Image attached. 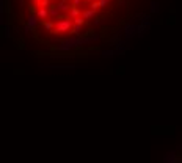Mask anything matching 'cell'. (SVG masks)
Listing matches in <instances>:
<instances>
[{
    "mask_svg": "<svg viewBox=\"0 0 182 163\" xmlns=\"http://www.w3.org/2000/svg\"><path fill=\"white\" fill-rule=\"evenodd\" d=\"M74 27V21L69 18V14H60L58 21L55 22V28L52 32V35H63V33H69Z\"/></svg>",
    "mask_w": 182,
    "mask_h": 163,
    "instance_id": "obj_1",
    "label": "cell"
},
{
    "mask_svg": "<svg viewBox=\"0 0 182 163\" xmlns=\"http://www.w3.org/2000/svg\"><path fill=\"white\" fill-rule=\"evenodd\" d=\"M39 21H41V19L36 16V13H30V16L27 18V21H25V22H27V24L33 28V32H35V28H36V25H38V22H39Z\"/></svg>",
    "mask_w": 182,
    "mask_h": 163,
    "instance_id": "obj_2",
    "label": "cell"
},
{
    "mask_svg": "<svg viewBox=\"0 0 182 163\" xmlns=\"http://www.w3.org/2000/svg\"><path fill=\"white\" fill-rule=\"evenodd\" d=\"M43 28H44L46 32L52 33V32H53V28H55V22H53V21H50V19H44V21H43Z\"/></svg>",
    "mask_w": 182,
    "mask_h": 163,
    "instance_id": "obj_3",
    "label": "cell"
},
{
    "mask_svg": "<svg viewBox=\"0 0 182 163\" xmlns=\"http://www.w3.org/2000/svg\"><path fill=\"white\" fill-rule=\"evenodd\" d=\"M36 16H38L41 21H44V19H49V18H50V14H49V8H38V11H36Z\"/></svg>",
    "mask_w": 182,
    "mask_h": 163,
    "instance_id": "obj_4",
    "label": "cell"
},
{
    "mask_svg": "<svg viewBox=\"0 0 182 163\" xmlns=\"http://www.w3.org/2000/svg\"><path fill=\"white\" fill-rule=\"evenodd\" d=\"M68 14H69V18H71V19H75V18L82 16V11L78 10V7H74V5H72V8L69 10V13H68Z\"/></svg>",
    "mask_w": 182,
    "mask_h": 163,
    "instance_id": "obj_5",
    "label": "cell"
},
{
    "mask_svg": "<svg viewBox=\"0 0 182 163\" xmlns=\"http://www.w3.org/2000/svg\"><path fill=\"white\" fill-rule=\"evenodd\" d=\"M49 14H50V18H58V16L61 14V11L57 8V5L52 3V5L49 7Z\"/></svg>",
    "mask_w": 182,
    "mask_h": 163,
    "instance_id": "obj_6",
    "label": "cell"
},
{
    "mask_svg": "<svg viewBox=\"0 0 182 163\" xmlns=\"http://www.w3.org/2000/svg\"><path fill=\"white\" fill-rule=\"evenodd\" d=\"M82 16L85 18V19H93V18H96V11L94 10H83L82 11Z\"/></svg>",
    "mask_w": 182,
    "mask_h": 163,
    "instance_id": "obj_7",
    "label": "cell"
},
{
    "mask_svg": "<svg viewBox=\"0 0 182 163\" xmlns=\"http://www.w3.org/2000/svg\"><path fill=\"white\" fill-rule=\"evenodd\" d=\"M82 27H83V25L74 24V27H72V30L69 32V35H72V36H82Z\"/></svg>",
    "mask_w": 182,
    "mask_h": 163,
    "instance_id": "obj_8",
    "label": "cell"
},
{
    "mask_svg": "<svg viewBox=\"0 0 182 163\" xmlns=\"http://www.w3.org/2000/svg\"><path fill=\"white\" fill-rule=\"evenodd\" d=\"M35 3H36V2H35ZM36 5H38V8H49L52 3H50V0H41V2H38Z\"/></svg>",
    "mask_w": 182,
    "mask_h": 163,
    "instance_id": "obj_9",
    "label": "cell"
},
{
    "mask_svg": "<svg viewBox=\"0 0 182 163\" xmlns=\"http://www.w3.org/2000/svg\"><path fill=\"white\" fill-rule=\"evenodd\" d=\"M89 8H91V10H94V11L98 13V11H99V8H101L99 0H94V2H91V3H89Z\"/></svg>",
    "mask_w": 182,
    "mask_h": 163,
    "instance_id": "obj_10",
    "label": "cell"
},
{
    "mask_svg": "<svg viewBox=\"0 0 182 163\" xmlns=\"http://www.w3.org/2000/svg\"><path fill=\"white\" fill-rule=\"evenodd\" d=\"M74 24H77V25H85V24H86V19H85L83 16H78V18L74 19Z\"/></svg>",
    "mask_w": 182,
    "mask_h": 163,
    "instance_id": "obj_11",
    "label": "cell"
},
{
    "mask_svg": "<svg viewBox=\"0 0 182 163\" xmlns=\"http://www.w3.org/2000/svg\"><path fill=\"white\" fill-rule=\"evenodd\" d=\"M135 30H138V27H134V25H127V27H126V32H127V36H130V35H134V33H135Z\"/></svg>",
    "mask_w": 182,
    "mask_h": 163,
    "instance_id": "obj_12",
    "label": "cell"
},
{
    "mask_svg": "<svg viewBox=\"0 0 182 163\" xmlns=\"http://www.w3.org/2000/svg\"><path fill=\"white\" fill-rule=\"evenodd\" d=\"M99 3H101V8H107L110 5V0H99Z\"/></svg>",
    "mask_w": 182,
    "mask_h": 163,
    "instance_id": "obj_13",
    "label": "cell"
},
{
    "mask_svg": "<svg viewBox=\"0 0 182 163\" xmlns=\"http://www.w3.org/2000/svg\"><path fill=\"white\" fill-rule=\"evenodd\" d=\"M85 3V0H72V5L74 7H80V5H83Z\"/></svg>",
    "mask_w": 182,
    "mask_h": 163,
    "instance_id": "obj_14",
    "label": "cell"
},
{
    "mask_svg": "<svg viewBox=\"0 0 182 163\" xmlns=\"http://www.w3.org/2000/svg\"><path fill=\"white\" fill-rule=\"evenodd\" d=\"M113 53H115L113 50H104V52H102V55H104V57H112Z\"/></svg>",
    "mask_w": 182,
    "mask_h": 163,
    "instance_id": "obj_15",
    "label": "cell"
},
{
    "mask_svg": "<svg viewBox=\"0 0 182 163\" xmlns=\"http://www.w3.org/2000/svg\"><path fill=\"white\" fill-rule=\"evenodd\" d=\"M151 11H152V13H155V11H157V3H155V2H152V3H151Z\"/></svg>",
    "mask_w": 182,
    "mask_h": 163,
    "instance_id": "obj_16",
    "label": "cell"
},
{
    "mask_svg": "<svg viewBox=\"0 0 182 163\" xmlns=\"http://www.w3.org/2000/svg\"><path fill=\"white\" fill-rule=\"evenodd\" d=\"M5 36H7V38L10 36V27H5Z\"/></svg>",
    "mask_w": 182,
    "mask_h": 163,
    "instance_id": "obj_17",
    "label": "cell"
},
{
    "mask_svg": "<svg viewBox=\"0 0 182 163\" xmlns=\"http://www.w3.org/2000/svg\"><path fill=\"white\" fill-rule=\"evenodd\" d=\"M118 5H126V0H118Z\"/></svg>",
    "mask_w": 182,
    "mask_h": 163,
    "instance_id": "obj_18",
    "label": "cell"
},
{
    "mask_svg": "<svg viewBox=\"0 0 182 163\" xmlns=\"http://www.w3.org/2000/svg\"><path fill=\"white\" fill-rule=\"evenodd\" d=\"M151 18H149V14H146V16H143V21H149Z\"/></svg>",
    "mask_w": 182,
    "mask_h": 163,
    "instance_id": "obj_19",
    "label": "cell"
},
{
    "mask_svg": "<svg viewBox=\"0 0 182 163\" xmlns=\"http://www.w3.org/2000/svg\"><path fill=\"white\" fill-rule=\"evenodd\" d=\"M32 2H36L38 3V2H41V0H32Z\"/></svg>",
    "mask_w": 182,
    "mask_h": 163,
    "instance_id": "obj_20",
    "label": "cell"
},
{
    "mask_svg": "<svg viewBox=\"0 0 182 163\" xmlns=\"http://www.w3.org/2000/svg\"><path fill=\"white\" fill-rule=\"evenodd\" d=\"M180 149H182V146H180Z\"/></svg>",
    "mask_w": 182,
    "mask_h": 163,
    "instance_id": "obj_21",
    "label": "cell"
}]
</instances>
